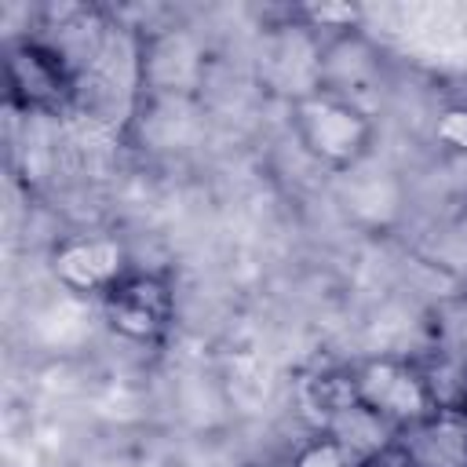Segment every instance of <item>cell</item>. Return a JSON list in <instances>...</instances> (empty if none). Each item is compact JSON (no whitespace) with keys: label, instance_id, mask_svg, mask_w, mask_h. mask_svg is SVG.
Returning a JSON list of instances; mask_svg holds the SVG:
<instances>
[{"label":"cell","instance_id":"6da1fadb","mask_svg":"<svg viewBox=\"0 0 467 467\" xmlns=\"http://www.w3.org/2000/svg\"><path fill=\"white\" fill-rule=\"evenodd\" d=\"M292 131L306 157L332 171H354L372 153V117L365 106L310 88L292 102Z\"/></svg>","mask_w":467,"mask_h":467},{"label":"cell","instance_id":"7a4b0ae2","mask_svg":"<svg viewBox=\"0 0 467 467\" xmlns=\"http://www.w3.org/2000/svg\"><path fill=\"white\" fill-rule=\"evenodd\" d=\"M350 390L354 405L379 416L387 427H394V434L434 412L420 365L398 358H368L350 365Z\"/></svg>","mask_w":467,"mask_h":467},{"label":"cell","instance_id":"3957f363","mask_svg":"<svg viewBox=\"0 0 467 467\" xmlns=\"http://www.w3.org/2000/svg\"><path fill=\"white\" fill-rule=\"evenodd\" d=\"M4 73H7L11 102L22 106L26 113H58L77 95L73 62L47 40L29 36L11 44L4 58Z\"/></svg>","mask_w":467,"mask_h":467},{"label":"cell","instance_id":"277c9868","mask_svg":"<svg viewBox=\"0 0 467 467\" xmlns=\"http://www.w3.org/2000/svg\"><path fill=\"white\" fill-rule=\"evenodd\" d=\"M109 325L131 343H157L171 321V288L157 274L128 270L102 296Z\"/></svg>","mask_w":467,"mask_h":467},{"label":"cell","instance_id":"5b68a950","mask_svg":"<svg viewBox=\"0 0 467 467\" xmlns=\"http://www.w3.org/2000/svg\"><path fill=\"white\" fill-rule=\"evenodd\" d=\"M128 274L124 248L102 234H77L55 248V277L69 292L106 296Z\"/></svg>","mask_w":467,"mask_h":467},{"label":"cell","instance_id":"8992f818","mask_svg":"<svg viewBox=\"0 0 467 467\" xmlns=\"http://www.w3.org/2000/svg\"><path fill=\"white\" fill-rule=\"evenodd\" d=\"M394 438L416 467H467V409H434Z\"/></svg>","mask_w":467,"mask_h":467},{"label":"cell","instance_id":"52a82bcc","mask_svg":"<svg viewBox=\"0 0 467 467\" xmlns=\"http://www.w3.org/2000/svg\"><path fill=\"white\" fill-rule=\"evenodd\" d=\"M288 467H361V460L336 438V434H317V438H306L296 452H292V463Z\"/></svg>","mask_w":467,"mask_h":467},{"label":"cell","instance_id":"ba28073f","mask_svg":"<svg viewBox=\"0 0 467 467\" xmlns=\"http://www.w3.org/2000/svg\"><path fill=\"white\" fill-rule=\"evenodd\" d=\"M438 142H445L456 153H467V106H449L441 109L438 124H434Z\"/></svg>","mask_w":467,"mask_h":467},{"label":"cell","instance_id":"9c48e42d","mask_svg":"<svg viewBox=\"0 0 467 467\" xmlns=\"http://www.w3.org/2000/svg\"><path fill=\"white\" fill-rule=\"evenodd\" d=\"M361 467H416L412 460H409V452L398 445V438L390 441V445H383L379 452H372L368 460H361Z\"/></svg>","mask_w":467,"mask_h":467}]
</instances>
